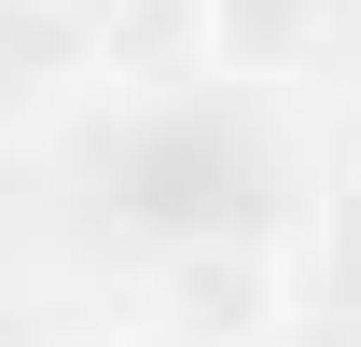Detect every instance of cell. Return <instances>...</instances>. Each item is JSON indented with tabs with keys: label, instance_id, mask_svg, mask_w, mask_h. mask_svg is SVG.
<instances>
[{
	"label": "cell",
	"instance_id": "7a4b0ae2",
	"mask_svg": "<svg viewBox=\"0 0 361 347\" xmlns=\"http://www.w3.org/2000/svg\"><path fill=\"white\" fill-rule=\"evenodd\" d=\"M334 56V0H209V70L223 84H306Z\"/></svg>",
	"mask_w": 361,
	"mask_h": 347
},
{
	"label": "cell",
	"instance_id": "3957f363",
	"mask_svg": "<svg viewBox=\"0 0 361 347\" xmlns=\"http://www.w3.org/2000/svg\"><path fill=\"white\" fill-rule=\"evenodd\" d=\"M28 347H97V334H28Z\"/></svg>",
	"mask_w": 361,
	"mask_h": 347
},
{
	"label": "cell",
	"instance_id": "6da1fadb",
	"mask_svg": "<svg viewBox=\"0 0 361 347\" xmlns=\"http://www.w3.org/2000/svg\"><path fill=\"white\" fill-rule=\"evenodd\" d=\"M139 319H153V347H278L292 334V250H264V236H180L139 278Z\"/></svg>",
	"mask_w": 361,
	"mask_h": 347
}]
</instances>
